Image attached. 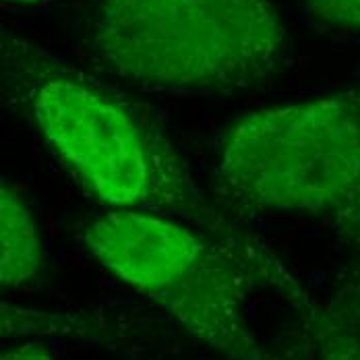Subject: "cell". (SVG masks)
<instances>
[{"mask_svg": "<svg viewBox=\"0 0 360 360\" xmlns=\"http://www.w3.org/2000/svg\"><path fill=\"white\" fill-rule=\"evenodd\" d=\"M87 46L145 91L232 94L274 81L292 41L274 0H98Z\"/></svg>", "mask_w": 360, "mask_h": 360, "instance_id": "obj_1", "label": "cell"}, {"mask_svg": "<svg viewBox=\"0 0 360 360\" xmlns=\"http://www.w3.org/2000/svg\"><path fill=\"white\" fill-rule=\"evenodd\" d=\"M6 83L71 172L110 210L153 212L212 226V212L139 114L89 77L4 37Z\"/></svg>", "mask_w": 360, "mask_h": 360, "instance_id": "obj_2", "label": "cell"}, {"mask_svg": "<svg viewBox=\"0 0 360 360\" xmlns=\"http://www.w3.org/2000/svg\"><path fill=\"white\" fill-rule=\"evenodd\" d=\"M214 188L238 214H360V91L243 116L221 141Z\"/></svg>", "mask_w": 360, "mask_h": 360, "instance_id": "obj_3", "label": "cell"}, {"mask_svg": "<svg viewBox=\"0 0 360 360\" xmlns=\"http://www.w3.org/2000/svg\"><path fill=\"white\" fill-rule=\"evenodd\" d=\"M81 240L116 280L170 313L188 335L230 360H259L245 319L247 263L179 217L106 210L81 226Z\"/></svg>", "mask_w": 360, "mask_h": 360, "instance_id": "obj_4", "label": "cell"}, {"mask_svg": "<svg viewBox=\"0 0 360 360\" xmlns=\"http://www.w3.org/2000/svg\"><path fill=\"white\" fill-rule=\"evenodd\" d=\"M0 282L2 288H25L41 269V240L30 201L6 180L0 186Z\"/></svg>", "mask_w": 360, "mask_h": 360, "instance_id": "obj_5", "label": "cell"}, {"mask_svg": "<svg viewBox=\"0 0 360 360\" xmlns=\"http://www.w3.org/2000/svg\"><path fill=\"white\" fill-rule=\"evenodd\" d=\"M315 342L321 360H360V340L331 317L315 325Z\"/></svg>", "mask_w": 360, "mask_h": 360, "instance_id": "obj_6", "label": "cell"}, {"mask_svg": "<svg viewBox=\"0 0 360 360\" xmlns=\"http://www.w3.org/2000/svg\"><path fill=\"white\" fill-rule=\"evenodd\" d=\"M317 21L333 27L360 30V0H298Z\"/></svg>", "mask_w": 360, "mask_h": 360, "instance_id": "obj_7", "label": "cell"}, {"mask_svg": "<svg viewBox=\"0 0 360 360\" xmlns=\"http://www.w3.org/2000/svg\"><path fill=\"white\" fill-rule=\"evenodd\" d=\"M0 360H54V356L46 346H41L37 342H27V344L15 346L11 350H4Z\"/></svg>", "mask_w": 360, "mask_h": 360, "instance_id": "obj_8", "label": "cell"}, {"mask_svg": "<svg viewBox=\"0 0 360 360\" xmlns=\"http://www.w3.org/2000/svg\"><path fill=\"white\" fill-rule=\"evenodd\" d=\"M6 2H37V0H6Z\"/></svg>", "mask_w": 360, "mask_h": 360, "instance_id": "obj_9", "label": "cell"}]
</instances>
